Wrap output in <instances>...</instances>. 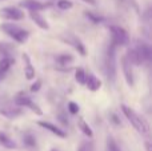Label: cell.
I'll use <instances>...</instances> for the list:
<instances>
[{"label":"cell","instance_id":"26","mask_svg":"<svg viewBox=\"0 0 152 151\" xmlns=\"http://www.w3.org/2000/svg\"><path fill=\"white\" fill-rule=\"evenodd\" d=\"M86 16H87L88 19H91L94 23H99V21L103 20V18H100V16H97V15H94L92 12H86Z\"/></svg>","mask_w":152,"mask_h":151},{"label":"cell","instance_id":"23","mask_svg":"<svg viewBox=\"0 0 152 151\" xmlns=\"http://www.w3.org/2000/svg\"><path fill=\"white\" fill-rule=\"evenodd\" d=\"M77 151H94V143L91 141H84L83 143L79 146Z\"/></svg>","mask_w":152,"mask_h":151},{"label":"cell","instance_id":"1","mask_svg":"<svg viewBox=\"0 0 152 151\" xmlns=\"http://www.w3.org/2000/svg\"><path fill=\"white\" fill-rule=\"evenodd\" d=\"M121 111H123V114L127 117V119L131 122V125L134 126L140 134L147 135V134L150 133V126L145 122V119H143L140 115H137L132 108H129L126 104H121Z\"/></svg>","mask_w":152,"mask_h":151},{"label":"cell","instance_id":"6","mask_svg":"<svg viewBox=\"0 0 152 151\" xmlns=\"http://www.w3.org/2000/svg\"><path fill=\"white\" fill-rule=\"evenodd\" d=\"M121 68H123V72H124V78H126L127 83H128V86H134V71H132V64L131 62L128 60V58H127L126 55L123 56V59H121Z\"/></svg>","mask_w":152,"mask_h":151},{"label":"cell","instance_id":"9","mask_svg":"<svg viewBox=\"0 0 152 151\" xmlns=\"http://www.w3.org/2000/svg\"><path fill=\"white\" fill-rule=\"evenodd\" d=\"M84 84L87 86V88L89 91H97L102 87V80L97 79L94 74H88V75H86V83Z\"/></svg>","mask_w":152,"mask_h":151},{"label":"cell","instance_id":"18","mask_svg":"<svg viewBox=\"0 0 152 151\" xmlns=\"http://www.w3.org/2000/svg\"><path fill=\"white\" fill-rule=\"evenodd\" d=\"M77 126H79V128H80V130L83 131V134H86L87 136H89V138H91V136L94 135V134H92L91 127H89V126L87 125V123H86V120H84V119H79Z\"/></svg>","mask_w":152,"mask_h":151},{"label":"cell","instance_id":"25","mask_svg":"<svg viewBox=\"0 0 152 151\" xmlns=\"http://www.w3.org/2000/svg\"><path fill=\"white\" fill-rule=\"evenodd\" d=\"M107 151H120L118 143H116L112 138H108L107 139Z\"/></svg>","mask_w":152,"mask_h":151},{"label":"cell","instance_id":"4","mask_svg":"<svg viewBox=\"0 0 152 151\" xmlns=\"http://www.w3.org/2000/svg\"><path fill=\"white\" fill-rule=\"evenodd\" d=\"M110 31L112 36V43L115 45H127L129 43V36L124 28L119 26H111Z\"/></svg>","mask_w":152,"mask_h":151},{"label":"cell","instance_id":"28","mask_svg":"<svg viewBox=\"0 0 152 151\" xmlns=\"http://www.w3.org/2000/svg\"><path fill=\"white\" fill-rule=\"evenodd\" d=\"M27 107H29V108H31V110H32V111H34V112H36L37 115H43V111H42V110L39 108V106H37V104H35V103H34V102H32V100H31V103H29V104H28V106H27Z\"/></svg>","mask_w":152,"mask_h":151},{"label":"cell","instance_id":"11","mask_svg":"<svg viewBox=\"0 0 152 151\" xmlns=\"http://www.w3.org/2000/svg\"><path fill=\"white\" fill-rule=\"evenodd\" d=\"M37 125H39L40 127L45 128V130L51 131V133L55 134L56 136H60V138H66V133H64L63 130H60L59 127H56L55 125H52V123H50V122H39Z\"/></svg>","mask_w":152,"mask_h":151},{"label":"cell","instance_id":"16","mask_svg":"<svg viewBox=\"0 0 152 151\" xmlns=\"http://www.w3.org/2000/svg\"><path fill=\"white\" fill-rule=\"evenodd\" d=\"M15 63V60H13L12 58H10V56H5V58H3L1 60H0V71L1 72H7L8 70L11 68V66Z\"/></svg>","mask_w":152,"mask_h":151},{"label":"cell","instance_id":"32","mask_svg":"<svg viewBox=\"0 0 152 151\" xmlns=\"http://www.w3.org/2000/svg\"><path fill=\"white\" fill-rule=\"evenodd\" d=\"M4 75H5V72H1V71H0V80L4 79Z\"/></svg>","mask_w":152,"mask_h":151},{"label":"cell","instance_id":"13","mask_svg":"<svg viewBox=\"0 0 152 151\" xmlns=\"http://www.w3.org/2000/svg\"><path fill=\"white\" fill-rule=\"evenodd\" d=\"M135 48L139 51V54L142 55L143 60H150L151 59V48L148 44H145V43H139Z\"/></svg>","mask_w":152,"mask_h":151},{"label":"cell","instance_id":"17","mask_svg":"<svg viewBox=\"0 0 152 151\" xmlns=\"http://www.w3.org/2000/svg\"><path fill=\"white\" fill-rule=\"evenodd\" d=\"M0 114L12 119V118L19 117V115L21 114V111L20 110H18V108H3V110H0Z\"/></svg>","mask_w":152,"mask_h":151},{"label":"cell","instance_id":"5","mask_svg":"<svg viewBox=\"0 0 152 151\" xmlns=\"http://www.w3.org/2000/svg\"><path fill=\"white\" fill-rule=\"evenodd\" d=\"M0 18L7 20H21L24 18V12L16 7H5L0 10Z\"/></svg>","mask_w":152,"mask_h":151},{"label":"cell","instance_id":"30","mask_svg":"<svg viewBox=\"0 0 152 151\" xmlns=\"http://www.w3.org/2000/svg\"><path fill=\"white\" fill-rule=\"evenodd\" d=\"M111 118H112V119H111V120H112L113 123H116V125H119V123H120V120L118 119V117H116L115 114H111Z\"/></svg>","mask_w":152,"mask_h":151},{"label":"cell","instance_id":"8","mask_svg":"<svg viewBox=\"0 0 152 151\" xmlns=\"http://www.w3.org/2000/svg\"><path fill=\"white\" fill-rule=\"evenodd\" d=\"M64 40H66L68 44H71L81 56H86V48H84V45H83V43H81L80 39H77L76 36H74V35H67V36L64 37Z\"/></svg>","mask_w":152,"mask_h":151},{"label":"cell","instance_id":"29","mask_svg":"<svg viewBox=\"0 0 152 151\" xmlns=\"http://www.w3.org/2000/svg\"><path fill=\"white\" fill-rule=\"evenodd\" d=\"M40 86H42V82H40V80H36V82H35L34 84L31 86V91H32V92H36V91H39L40 90Z\"/></svg>","mask_w":152,"mask_h":151},{"label":"cell","instance_id":"27","mask_svg":"<svg viewBox=\"0 0 152 151\" xmlns=\"http://www.w3.org/2000/svg\"><path fill=\"white\" fill-rule=\"evenodd\" d=\"M68 110L71 114H77L79 112V104H76L75 102H69L68 103Z\"/></svg>","mask_w":152,"mask_h":151},{"label":"cell","instance_id":"24","mask_svg":"<svg viewBox=\"0 0 152 151\" xmlns=\"http://www.w3.org/2000/svg\"><path fill=\"white\" fill-rule=\"evenodd\" d=\"M58 7L63 11H67V10H71L72 8V1L69 0H59L58 1Z\"/></svg>","mask_w":152,"mask_h":151},{"label":"cell","instance_id":"15","mask_svg":"<svg viewBox=\"0 0 152 151\" xmlns=\"http://www.w3.org/2000/svg\"><path fill=\"white\" fill-rule=\"evenodd\" d=\"M0 144L5 149H15L16 147V143L4 133H0Z\"/></svg>","mask_w":152,"mask_h":151},{"label":"cell","instance_id":"19","mask_svg":"<svg viewBox=\"0 0 152 151\" xmlns=\"http://www.w3.org/2000/svg\"><path fill=\"white\" fill-rule=\"evenodd\" d=\"M23 142H24V144H26V147H28V149H35V147H36V139H35V136H32L31 134L24 135Z\"/></svg>","mask_w":152,"mask_h":151},{"label":"cell","instance_id":"33","mask_svg":"<svg viewBox=\"0 0 152 151\" xmlns=\"http://www.w3.org/2000/svg\"><path fill=\"white\" fill-rule=\"evenodd\" d=\"M50 151H59V150H56V149H52V150H50Z\"/></svg>","mask_w":152,"mask_h":151},{"label":"cell","instance_id":"21","mask_svg":"<svg viewBox=\"0 0 152 151\" xmlns=\"http://www.w3.org/2000/svg\"><path fill=\"white\" fill-rule=\"evenodd\" d=\"M15 103L18 104V106H26L27 107L29 103H31V99L26 95H21V96H18V98L15 99Z\"/></svg>","mask_w":152,"mask_h":151},{"label":"cell","instance_id":"12","mask_svg":"<svg viewBox=\"0 0 152 151\" xmlns=\"http://www.w3.org/2000/svg\"><path fill=\"white\" fill-rule=\"evenodd\" d=\"M127 58H128V60L131 62V64H134V66H140V64L143 63V58L142 55L139 54V51L136 50V48H132V50H129L128 52H127Z\"/></svg>","mask_w":152,"mask_h":151},{"label":"cell","instance_id":"22","mask_svg":"<svg viewBox=\"0 0 152 151\" xmlns=\"http://www.w3.org/2000/svg\"><path fill=\"white\" fill-rule=\"evenodd\" d=\"M86 71H84L83 68H77L76 70V80H77V83H80V84H84L86 83Z\"/></svg>","mask_w":152,"mask_h":151},{"label":"cell","instance_id":"10","mask_svg":"<svg viewBox=\"0 0 152 151\" xmlns=\"http://www.w3.org/2000/svg\"><path fill=\"white\" fill-rule=\"evenodd\" d=\"M29 18L32 19V21H35V24H36L39 28H42V29L50 28V24L47 23V20H45L37 11H29Z\"/></svg>","mask_w":152,"mask_h":151},{"label":"cell","instance_id":"7","mask_svg":"<svg viewBox=\"0 0 152 151\" xmlns=\"http://www.w3.org/2000/svg\"><path fill=\"white\" fill-rule=\"evenodd\" d=\"M20 7L26 8V10H28V11H42V10H44L47 5H45L44 3L39 1V0H21Z\"/></svg>","mask_w":152,"mask_h":151},{"label":"cell","instance_id":"2","mask_svg":"<svg viewBox=\"0 0 152 151\" xmlns=\"http://www.w3.org/2000/svg\"><path fill=\"white\" fill-rule=\"evenodd\" d=\"M0 29L4 31L8 36L12 37V39L18 43H26L27 40H28V36H29L28 31H26V29H23L21 27L16 26V24H12V23L1 24V26H0Z\"/></svg>","mask_w":152,"mask_h":151},{"label":"cell","instance_id":"14","mask_svg":"<svg viewBox=\"0 0 152 151\" xmlns=\"http://www.w3.org/2000/svg\"><path fill=\"white\" fill-rule=\"evenodd\" d=\"M23 59L26 60V63H27V66H26V70H24V74H26V78L27 79H34L35 78V70H34V67L31 66V62H29V58H28V55L27 54H24L23 55Z\"/></svg>","mask_w":152,"mask_h":151},{"label":"cell","instance_id":"20","mask_svg":"<svg viewBox=\"0 0 152 151\" xmlns=\"http://www.w3.org/2000/svg\"><path fill=\"white\" fill-rule=\"evenodd\" d=\"M56 60H58V63L60 64V66H68L69 63L74 62V58H72L71 55H59Z\"/></svg>","mask_w":152,"mask_h":151},{"label":"cell","instance_id":"3","mask_svg":"<svg viewBox=\"0 0 152 151\" xmlns=\"http://www.w3.org/2000/svg\"><path fill=\"white\" fill-rule=\"evenodd\" d=\"M116 47L113 43L107 50V56H105V74H107L108 79L113 82L116 78Z\"/></svg>","mask_w":152,"mask_h":151},{"label":"cell","instance_id":"31","mask_svg":"<svg viewBox=\"0 0 152 151\" xmlns=\"http://www.w3.org/2000/svg\"><path fill=\"white\" fill-rule=\"evenodd\" d=\"M83 1L88 3V4H91V5H95V4H96V0H83Z\"/></svg>","mask_w":152,"mask_h":151}]
</instances>
